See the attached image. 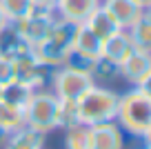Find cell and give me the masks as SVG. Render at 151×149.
<instances>
[{"mask_svg":"<svg viewBox=\"0 0 151 149\" xmlns=\"http://www.w3.org/2000/svg\"><path fill=\"white\" fill-rule=\"evenodd\" d=\"M33 96V89L29 87L27 82H20V80H11V82L2 85V93H0V100L9 107H16V109H22L29 105Z\"/></svg>","mask_w":151,"mask_h":149,"instance_id":"2e32d148","label":"cell"},{"mask_svg":"<svg viewBox=\"0 0 151 149\" xmlns=\"http://www.w3.org/2000/svg\"><path fill=\"white\" fill-rule=\"evenodd\" d=\"M58 18H60V16L56 14V9L36 7V9L31 11V16H27V18L18 20V22H14V25L20 31V36L33 47V45H38V42H42L45 38L51 33V29H53V25H56Z\"/></svg>","mask_w":151,"mask_h":149,"instance_id":"8992f818","label":"cell"},{"mask_svg":"<svg viewBox=\"0 0 151 149\" xmlns=\"http://www.w3.org/2000/svg\"><path fill=\"white\" fill-rule=\"evenodd\" d=\"M0 93H2V85H0Z\"/></svg>","mask_w":151,"mask_h":149,"instance_id":"f546056e","label":"cell"},{"mask_svg":"<svg viewBox=\"0 0 151 149\" xmlns=\"http://www.w3.org/2000/svg\"><path fill=\"white\" fill-rule=\"evenodd\" d=\"M138 89H140V91H145L147 96L151 98V74H147L145 78H142V82L138 85Z\"/></svg>","mask_w":151,"mask_h":149,"instance_id":"d4e9b609","label":"cell"},{"mask_svg":"<svg viewBox=\"0 0 151 149\" xmlns=\"http://www.w3.org/2000/svg\"><path fill=\"white\" fill-rule=\"evenodd\" d=\"M58 96L47 89L33 91L29 105L24 107V125L47 136L49 131L58 129Z\"/></svg>","mask_w":151,"mask_h":149,"instance_id":"277c9868","label":"cell"},{"mask_svg":"<svg viewBox=\"0 0 151 149\" xmlns=\"http://www.w3.org/2000/svg\"><path fill=\"white\" fill-rule=\"evenodd\" d=\"M100 49H102V40L93 31H89L85 25H78L73 33V51L85 58H91V60H98Z\"/></svg>","mask_w":151,"mask_h":149,"instance_id":"5bb4252c","label":"cell"},{"mask_svg":"<svg viewBox=\"0 0 151 149\" xmlns=\"http://www.w3.org/2000/svg\"><path fill=\"white\" fill-rule=\"evenodd\" d=\"M65 149H89V127L78 122L65 129Z\"/></svg>","mask_w":151,"mask_h":149,"instance_id":"44dd1931","label":"cell"},{"mask_svg":"<svg viewBox=\"0 0 151 149\" xmlns=\"http://www.w3.org/2000/svg\"><path fill=\"white\" fill-rule=\"evenodd\" d=\"M133 2H136L138 7H142V9H147V7L151 5V0H133Z\"/></svg>","mask_w":151,"mask_h":149,"instance_id":"4316f807","label":"cell"},{"mask_svg":"<svg viewBox=\"0 0 151 149\" xmlns=\"http://www.w3.org/2000/svg\"><path fill=\"white\" fill-rule=\"evenodd\" d=\"M2 149H45V134L24 125L22 129L9 134Z\"/></svg>","mask_w":151,"mask_h":149,"instance_id":"e0dca14e","label":"cell"},{"mask_svg":"<svg viewBox=\"0 0 151 149\" xmlns=\"http://www.w3.org/2000/svg\"><path fill=\"white\" fill-rule=\"evenodd\" d=\"M31 51V45L20 36V31L16 29L14 22H7L0 29V56H7L11 60H16L18 56Z\"/></svg>","mask_w":151,"mask_h":149,"instance_id":"7c38bea8","label":"cell"},{"mask_svg":"<svg viewBox=\"0 0 151 149\" xmlns=\"http://www.w3.org/2000/svg\"><path fill=\"white\" fill-rule=\"evenodd\" d=\"M7 25V18H5V14H2V9H0V29Z\"/></svg>","mask_w":151,"mask_h":149,"instance_id":"83f0119b","label":"cell"},{"mask_svg":"<svg viewBox=\"0 0 151 149\" xmlns=\"http://www.w3.org/2000/svg\"><path fill=\"white\" fill-rule=\"evenodd\" d=\"M133 49H136V45H133V40H131L129 29H118L116 33H111L109 38H104V40H102L100 58H107V60L120 65V62H122Z\"/></svg>","mask_w":151,"mask_h":149,"instance_id":"30bf717a","label":"cell"},{"mask_svg":"<svg viewBox=\"0 0 151 149\" xmlns=\"http://www.w3.org/2000/svg\"><path fill=\"white\" fill-rule=\"evenodd\" d=\"M129 33H131V40L136 45V49L151 54V18L149 16L142 14L140 20L129 27Z\"/></svg>","mask_w":151,"mask_h":149,"instance_id":"ac0fdd59","label":"cell"},{"mask_svg":"<svg viewBox=\"0 0 151 149\" xmlns=\"http://www.w3.org/2000/svg\"><path fill=\"white\" fill-rule=\"evenodd\" d=\"M16 80V67H14V60L7 56H0V85H7Z\"/></svg>","mask_w":151,"mask_h":149,"instance_id":"cb8c5ba5","label":"cell"},{"mask_svg":"<svg viewBox=\"0 0 151 149\" xmlns=\"http://www.w3.org/2000/svg\"><path fill=\"white\" fill-rule=\"evenodd\" d=\"M82 25H85L89 31H93L100 40H104V38H109L111 33H116L118 29H122L118 22H116V20L111 18V16L107 14V9H104L102 5L96 7V9L91 11V16H89V18H87Z\"/></svg>","mask_w":151,"mask_h":149,"instance_id":"9a60e30c","label":"cell"},{"mask_svg":"<svg viewBox=\"0 0 151 149\" xmlns=\"http://www.w3.org/2000/svg\"><path fill=\"white\" fill-rule=\"evenodd\" d=\"M124 131L116 120L98 122L89 127V149H122L124 147Z\"/></svg>","mask_w":151,"mask_h":149,"instance_id":"ba28073f","label":"cell"},{"mask_svg":"<svg viewBox=\"0 0 151 149\" xmlns=\"http://www.w3.org/2000/svg\"><path fill=\"white\" fill-rule=\"evenodd\" d=\"M142 149H149V147H142Z\"/></svg>","mask_w":151,"mask_h":149,"instance_id":"4dcf8cb0","label":"cell"},{"mask_svg":"<svg viewBox=\"0 0 151 149\" xmlns=\"http://www.w3.org/2000/svg\"><path fill=\"white\" fill-rule=\"evenodd\" d=\"M149 149H151V145H149Z\"/></svg>","mask_w":151,"mask_h":149,"instance_id":"1f68e13d","label":"cell"},{"mask_svg":"<svg viewBox=\"0 0 151 149\" xmlns=\"http://www.w3.org/2000/svg\"><path fill=\"white\" fill-rule=\"evenodd\" d=\"M116 122L120 125V129L131 134L133 138H142L151 127V98L138 87L122 93L118 100Z\"/></svg>","mask_w":151,"mask_h":149,"instance_id":"7a4b0ae2","label":"cell"},{"mask_svg":"<svg viewBox=\"0 0 151 149\" xmlns=\"http://www.w3.org/2000/svg\"><path fill=\"white\" fill-rule=\"evenodd\" d=\"M24 127V114L22 109L9 107L0 100V131L2 134H14Z\"/></svg>","mask_w":151,"mask_h":149,"instance_id":"ffe728a7","label":"cell"},{"mask_svg":"<svg viewBox=\"0 0 151 149\" xmlns=\"http://www.w3.org/2000/svg\"><path fill=\"white\" fill-rule=\"evenodd\" d=\"M36 2V7H45V9H56L58 0H33Z\"/></svg>","mask_w":151,"mask_h":149,"instance_id":"484cf974","label":"cell"},{"mask_svg":"<svg viewBox=\"0 0 151 149\" xmlns=\"http://www.w3.org/2000/svg\"><path fill=\"white\" fill-rule=\"evenodd\" d=\"M78 122H80V118H78V103L76 100H60L58 103V129H67V127H73Z\"/></svg>","mask_w":151,"mask_h":149,"instance_id":"7402d4cb","label":"cell"},{"mask_svg":"<svg viewBox=\"0 0 151 149\" xmlns=\"http://www.w3.org/2000/svg\"><path fill=\"white\" fill-rule=\"evenodd\" d=\"M49 80H51V87H53L51 91L56 93L60 100H78V98L96 82V80L91 78V74L73 69V67H67V65L56 67V69L51 71V76H49Z\"/></svg>","mask_w":151,"mask_h":149,"instance_id":"5b68a950","label":"cell"},{"mask_svg":"<svg viewBox=\"0 0 151 149\" xmlns=\"http://www.w3.org/2000/svg\"><path fill=\"white\" fill-rule=\"evenodd\" d=\"M145 14H147V16H149V18H151V5L147 7V9H145Z\"/></svg>","mask_w":151,"mask_h":149,"instance_id":"f1b7e54d","label":"cell"},{"mask_svg":"<svg viewBox=\"0 0 151 149\" xmlns=\"http://www.w3.org/2000/svg\"><path fill=\"white\" fill-rule=\"evenodd\" d=\"M98 5H100V0H58L56 14L62 20H69L73 25H82Z\"/></svg>","mask_w":151,"mask_h":149,"instance_id":"4fadbf2b","label":"cell"},{"mask_svg":"<svg viewBox=\"0 0 151 149\" xmlns=\"http://www.w3.org/2000/svg\"><path fill=\"white\" fill-rule=\"evenodd\" d=\"M120 78H124L127 82H131L133 87L142 82L147 74H151V54L140 51V49H133L122 62H120Z\"/></svg>","mask_w":151,"mask_h":149,"instance_id":"9c48e42d","label":"cell"},{"mask_svg":"<svg viewBox=\"0 0 151 149\" xmlns=\"http://www.w3.org/2000/svg\"><path fill=\"white\" fill-rule=\"evenodd\" d=\"M14 67H16V80H20V82H27L29 87L33 89V91H38V89H45V80L49 78L47 67L40 65L31 51H29V54H22V56H18V58L14 60Z\"/></svg>","mask_w":151,"mask_h":149,"instance_id":"52a82bcc","label":"cell"},{"mask_svg":"<svg viewBox=\"0 0 151 149\" xmlns=\"http://www.w3.org/2000/svg\"><path fill=\"white\" fill-rule=\"evenodd\" d=\"M0 9L5 14L7 22H18L31 16V11L36 9V2L33 0H0Z\"/></svg>","mask_w":151,"mask_h":149,"instance_id":"d6986e66","label":"cell"},{"mask_svg":"<svg viewBox=\"0 0 151 149\" xmlns=\"http://www.w3.org/2000/svg\"><path fill=\"white\" fill-rule=\"evenodd\" d=\"M100 5L107 9V14L111 16L122 29H129L133 22L140 20L142 14H145V9L138 7L133 0H100Z\"/></svg>","mask_w":151,"mask_h":149,"instance_id":"8fae6325","label":"cell"},{"mask_svg":"<svg viewBox=\"0 0 151 149\" xmlns=\"http://www.w3.org/2000/svg\"><path fill=\"white\" fill-rule=\"evenodd\" d=\"M118 76H120V67L116 62L107 60V58H98L93 62V69H91L93 80H116Z\"/></svg>","mask_w":151,"mask_h":149,"instance_id":"603a6c76","label":"cell"},{"mask_svg":"<svg viewBox=\"0 0 151 149\" xmlns=\"http://www.w3.org/2000/svg\"><path fill=\"white\" fill-rule=\"evenodd\" d=\"M78 25L69 22V20L58 18L53 25L51 33L45 38L42 42L31 47V54L36 56V60L40 65H45L47 69H56L62 67L69 58V54L73 51V33Z\"/></svg>","mask_w":151,"mask_h":149,"instance_id":"6da1fadb","label":"cell"},{"mask_svg":"<svg viewBox=\"0 0 151 149\" xmlns=\"http://www.w3.org/2000/svg\"><path fill=\"white\" fill-rule=\"evenodd\" d=\"M118 100H120V96L116 91H111V89H107V87H100V85L93 82L76 100V103H78V118H80V122L87 125V127L98 125V122L116 120Z\"/></svg>","mask_w":151,"mask_h":149,"instance_id":"3957f363","label":"cell"}]
</instances>
